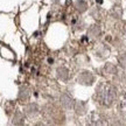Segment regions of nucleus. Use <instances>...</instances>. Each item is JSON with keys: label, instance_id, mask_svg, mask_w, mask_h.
Instances as JSON below:
<instances>
[{"label": "nucleus", "instance_id": "1", "mask_svg": "<svg viewBox=\"0 0 126 126\" xmlns=\"http://www.w3.org/2000/svg\"><path fill=\"white\" fill-rule=\"evenodd\" d=\"M117 98V89L110 84V83H103L97 89V100L103 106H111L113 102Z\"/></svg>", "mask_w": 126, "mask_h": 126}, {"label": "nucleus", "instance_id": "2", "mask_svg": "<svg viewBox=\"0 0 126 126\" xmlns=\"http://www.w3.org/2000/svg\"><path fill=\"white\" fill-rule=\"evenodd\" d=\"M60 102H61V104H62L63 108L67 109V110H71V109L74 108V104H75L72 97L68 94V92H63V94H61V97H60Z\"/></svg>", "mask_w": 126, "mask_h": 126}, {"label": "nucleus", "instance_id": "3", "mask_svg": "<svg viewBox=\"0 0 126 126\" xmlns=\"http://www.w3.org/2000/svg\"><path fill=\"white\" fill-rule=\"evenodd\" d=\"M94 77L89 71H83L78 76V83L83 84V85H91L94 83Z\"/></svg>", "mask_w": 126, "mask_h": 126}, {"label": "nucleus", "instance_id": "4", "mask_svg": "<svg viewBox=\"0 0 126 126\" xmlns=\"http://www.w3.org/2000/svg\"><path fill=\"white\" fill-rule=\"evenodd\" d=\"M25 113L29 116V117H35L40 113V109H39V105L36 103H28L26 106H25Z\"/></svg>", "mask_w": 126, "mask_h": 126}, {"label": "nucleus", "instance_id": "5", "mask_svg": "<svg viewBox=\"0 0 126 126\" xmlns=\"http://www.w3.org/2000/svg\"><path fill=\"white\" fill-rule=\"evenodd\" d=\"M88 124H91V125H103V124H105V122H104V118L99 113L92 112L88 117Z\"/></svg>", "mask_w": 126, "mask_h": 126}, {"label": "nucleus", "instance_id": "6", "mask_svg": "<svg viewBox=\"0 0 126 126\" xmlns=\"http://www.w3.org/2000/svg\"><path fill=\"white\" fill-rule=\"evenodd\" d=\"M56 75H57V77H59L61 81L63 82H65L69 79V70H68L65 67H59L57 69H56Z\"/></svg>", "mask_w": 126, "mask_h": 126}, {"label": "nucleus", "instance_id": "7", "mask_svg": "<svg viewBox=\"0 0 126 126\" xmlns=\"http://www.w3.org/2000/svg\"><path fill=\"white\" fill-rule=\"evenodd\" d=\"M74 110L78 116H82L86 112V104L83 102H75L74 104Z\"/></svg>", "mask_w": 126, "mask_h": 126}, {"label": "nucleus", "instance_id": "8", "mask_svg": "<svg viewBox=\"0 0 126 126\" xmlns=\"http://www.w3.org/2000/svg\"><path fill=\"white\" fill-rule=\"evenodd\" d=\"M118 110L120 114H123L124 117H126V92L123 94V97L119 100V104H118Z\"/></svg>", "mask_w": 126, "mask_h": 126}, {"label": "nucleus", "instance_id": "9", "mask_svg": "<svg viewBox=\"0 0 126 126\" xmlns=\"http://www.w3.org/2000/svg\"><path fill=\"white\" fill-rule=\"evenodd\" d=\"M29 96H31L29 90H28L27 88H23V89H21V90H20V94H19V99H20L22 103H25L26 100H28V99H29Z\"/></svg>", "mask_w": 126, "mask_h": 126}, {"label": "nucleus", "instance_id": "10", "mask_svg": "<svg viewBox=\"0 0 126 126\" xmlns=\"http://www.w3.org/2000/svg\"><path fill=\"white\" fill-rule=\"evenodd\" d=\"M75 7H76V9L78 11V12L83 13V12H85L86 8H88V4H86L85 1L78 0V1H76V2H75Z\"/></svg>", "mask_w": 126, "mask_h": 126}, {"label": "nucleus", "instance_id": "11", "mask_svg": "<svg viewBox=\"0 0 126 126\" xmlns=\"http://www.w3.org/2000/svg\"><path fill=\"white\" fill-rule=\"evenodd\" d=\"M118 62L123 69H126V53H123L118 56Z\"/></svg>", "mask_w": 126, "mask_h": 126}, {"label": "nucleus", "instance_id": "12", "mask_svg": "<svg viewBox=\"0 0 126 126\" xmlns=\"http://www.w3.org/2000/svg\"><path fill=\"white\" fill-rule=\"evenodd\" d=\"M99 34H100V29H99L98 26H92L89 31V35H92L94 37H97Z\"/></svg>", "mask_w": 126, "mask_h": 126}, {"label": "nucleus", "instance_id": "13", "mask_svg": "<svg viewBox=\"0 0 126 126\" xmlns=\"http://www.w3.org/2000/svg\"><path fill=\"white\" fill-rule=\"evenodd\" d=\"M16 114H18V118L15 117V122H14V123H15V124H20V125H22L23 123H25V122H23V120H25L23 114H22V113H20V112H18Z\"/></svg>", "mask_w": 126, "mask_h": 126}, {"label": "nucleus", "instance_id": "14", "mask_svg": "<svg viewBox=\"0 0 126 126\" xmlns=\"http://www.w3.org/2000/svg\"><path fill=\"white\" fill-rule=\"evenodd\" d=\"M123 29H124V33L126 34V22H125V25H124V28H123Z\"/></svg>", "mask_w": 126, "mask_h": 126}]
</instances>
